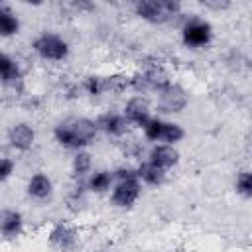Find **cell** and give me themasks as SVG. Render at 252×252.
I'll list each match as a JSON object with an SVG mask.
<instances>
[{"label": "cell", "mask_w": 252, "mask_h": 252, "mask_svg": "<svg viewBox=\"0 0 252 252\" xmlns=\"http://www.w3.org/2000/svg\"><path fill=\"white\" fill-rule=\"evenodd\" d=\"M96 138L98 130L94 118L89 116H69L53 126V140L57 142V146L71 152L89 150L96 142Z\"/></svg>", "instance_id": "obj_1"}, {"label": "cell", "mask_w": 252, "mask_h": 252, "mask_svg": "<svg viewBox=\"0 0 252 252\" xmlns=\"http://www.w3.org/2000/svg\"><path fill=\"white\" fill-rule=\"evenodd\" d=\"M132 12L146 24L165 26L181 18L183 4L177 0H138L132 4Z\"/></svg>", "instance_id": "obj_2"}, {"label": "cell", "mask_w": 252, "mask_h": 252, "mask_svg": "<svg viewBox=\"0 0 252 252\" xmlns=\"http://www.w3.org/2000/svg\"><path fill=\"white\" fill-rule=\"evenodd\" d=\"M179 39H181L183 47H187L191 51L207 49L215 41V28H213L211 20H207L199 14H191L187 18H183V22H181Z\"/></svg>", "instance_id": "obj_3"}, {"label": "cell", "mask_w": 252, "mask_h": 252, "mask_svg": "<svg viewBox=\"0 0 252 252\" xmlns=\"http://www.w3.org/2000/svg\"><path fill=\"white\" fill-rule=\"evenodd\" d=\"M30 47L45 63H63L71 55V43L67 41V37H63L53 30L39 32L30 41Z\"/></svg>", "instance_id": "obj_4"}, {"label": "cell", "mask_w": 252, "mask_h": 252, "mask_svg": "<svg viewBox=\"0 0 252 252\" xmlns=\"http://www.w3.org/2000/svg\"><path fill=\"white\" fill-rule=\"evenodd\" d=\"M189 104V93L183 85L171 81L167 83L163 89H159L156 93V110L159 112V116H173V114H181Z\"/></svg>", "instance_id": "obj_5"}, {"label": "cell", "mask_w": 252, "mask_h": 252, "mask_svg": "<svg viewBox=\"0 0 252 252\" xmlns=\"http://www.w3.org/2000/svg\"><path fill=\"white\" fill-rule=\"evenodd\" d=\"M47 244L55 252H77L81 246V230L71 220H57L47 230Z\"/></svg>", "instance_id": "obj_6"}, {"label": "cell", "mask_w": 252, "mask_h": 252, "mask_svg": "<svg viewBox=\"0 0 252 252\" xmlns=\"http://www.w3.org/2000/svg\"><path fill=\"white\" fill-rule=\"evenodd\" d=\"M142 191H144V185L138 181V177L114 179V185L108 191V201L114 209L128 211L140 201Z\"/></svg>", "instance_id": "obj_7"}, {"label": "cell", "mask_w": 252, "mask_h": 252, "mask_svg": "<svg viewBox=\"0 0 252 252\" xmlns=\"http://www.w3.org/2000/svg\"><path fill=\"white\" fill-rule=\"evenodd\" d=\"M120 112L130 128H142L154 116V104L146 94H132L124 100Z\"/></svg>", "instance_id": "obj_8"}, {"label": "cell", "mask_w": 252, "mask_h": 252, "mask_svg": "<svg viewBox=\"0 0 252 252\" xmlns=\"http://www.w3.org/2000/svg\"><path fill=\"white\" fill-rule=\"evenodd\" d=\"M37 142V132L33 128L32 122H26V120H20V122H14L8 132H6V144L10 150L18 152V154H26L30 152Z\"/></svg>", "instance_id": "obj_9"}, {"label": "cell", "mask_w": 252, "mask_h": 252, "mask_svg": "<svg viewBox=\"0 0 252 252\" xmlns=\"http://www.w3.org/2000/svg\"><path fill=\"white\" fill-rule=\"evenodd\" d=\"M94 124H96L98 134H104L110 140H122L130 132V124L126 122V118L122 116V112H116V110L100 112L94 118Z\"/></svg>", "instance_id": "obj_10"}, {"label": "cell", "mask_w": 252, "mask_h": 252, "mask_svg": "<svg viewBox=\"0 0 252 252\" xmlns=\"http://www.w3.org/2000/svg\"><path fill=\"white\" fill-rule=\"evenodd\" d=\"M146 161L152 163L154 167L169 173L171 169H175L181 161V152L177 150V146H169V144H152L150 150L146 152Z\"/></svg>", "instance_id": "obj_11"}, {"label": "cell", "mask_w": 252, "mask_h": 252, "mask_svg": "<svg viewBox=\"0 0 252 252\" xmlns=\"http://www.w3.org/2000/svg\"><path fill=\"white\" fill-rule=\"evenodd\" d=\"M55 193V183L51 179L49 173L45 171H33L28 181H26V195L28 199L35 201V203H45L53 197Z\"/></svg>", "instance_id": "obj_12"}, {"label": "cell", "mask_w": 252, "mask_h": 252, "mask_svg": "<svg viewBox=\"0 0 252 252\" xmlns=\"http://www.w3.org/2000/svg\"><path fill=\"white\" fill-rule=\"evenodd\" d=\"M26 232V217L18 209L0 211V238L16 240Z\"/></svg>", "instance_id": "obj_13"}, {"label": "cell", "mask_w": 252, "mask_h": 252, "mask_svg": "<svg viewBox=\"0 0 252 252\" xmlns=\"http://www.w3.org/2000/svg\"><path fill=\"white\" fill-rule=\"evenodd\" d=\"M24 79V71L10 53L0 51V85L6 89H16Z\"/></svg>", "instance_id": "obj_14"}, {"label": "cell", "mask_w": 252, "mask_h": 252, "mask_svg": "<svg viewBox=\"0 0 252 252\" xmlns=\"http://www.w3.org/2000/svg\"><path fill=\"white\" fill-rule=\"evenodd\" d=\"M114 185V173L108 167H100V169H93L91 175L85 179V187L89 193L94 195H104L110 191V187Z\"/></svg>", "instance_id": "obj_15"}, {"label": "cell", "mask_w": 252, "mask_h": 252, "mask_svg": "<svg viewBox=\"0 0 252 252\" xmlns=\"http://www.w3.org/2000/svg\"><path fill=\"white\" fill-rule=\"evenodd\" d=\"M134 167H136V177H138V181H140L144 187H161V185L167 181V173L161 171V169H158V167H154V165L148 163L146 159L140 161V163L134 165Z\"/></svg>", "instance_id": "obj_16"}, {"label": "cell", "mask_w": 252, "mask_h": 252, "mask_svg": "<svg viewBox=\"0 0 252 252\" xmlns=\"http://www.w3.org/2000/svg\"><path fill=\"white\" fill-rule=\"evenodd\" d=\"M93 171V154L89 150H79L71 158V177L73 181H85Z\"/></svg>", "instance_id": "obj_17"}, {"label": "cell", "mask_w": 252, "mask_h": 252, "mask_svg": "<svg viewBox=\"0 0 252 252\" xmlns=\"http://www.w3.org/2000/svg\"><path fill=\"white\" fill-rule=\"evenodd\" d=\"M81 93H85L89 98H100L104 94H108V79L104 75L98 73H91L83 79L81 83Z\"/></svg>", "instance_id": "obj_18"}, {"label": "cell", "mask_w": 252, "mask_h": 252, "mask_svg": "<svg viewBox=\"0 0 252 252\" xmlns=\"http://www.w3.org/2000/svg\"><path fill=\"white\" fill-rule=\"evenodd\" d=\"M20 30H22L20 16L10 6L4 4L2 14H0V37L2 39H12V37H16L20 33Z\"/></svg>", "instance_id": "obj_19"}, {"label": "cell", "mask_w": 252, "mask_h": 252, "mask_svg": "<svg viewBox=\"0 0 252 252\" xmlns=\"http://www.w3.org/2000/svg\"><path fill=\"white\" fill-rule=\"evenodd\" d=\"M187 136L185 128L181 122L177 120H169L163 118V126H161V138L159 144H169V146H177L179 142H183V138Z\"/></svg>", "instance_id": "obj_20"}, {"label": "cell", "mask_w": 252, "mask_h": 252, "mask_svg": "<svg viewBox=\"0 0 252 252\" xmlns=\"http://www.w3.org/2000/svg\"><path fill=\"white\" fill-rule=\"evenodd\" d=\"M232 189H234V193H236L240 199H244V201H248V199L252 197V173H250V169H240V171L234 175Z\"/></svg>", "instance_id": "obj_21"}, {"label": "cell", "mask_w": 252, "mask_h": 252, "mask_svg": "<svg viewBox=\"0 0 252 252\" xmlns=\"http://www.w3.org/2000/svg\"><path fill=\"white\" fill-rule=\"evenodd\" d=\"M16 173V159L10 156H0V183H6Z\"/></svg>", "instance_id": "obj_22"}, {"label": "cell", "mask_w": 252, "mask_h": 252, "mask_svg": "<svg viewBox=\"0 0 252 252\" xmlns=\"http://www.w3.org/2000/svg\"><path fill=\"white\" fill-rule=\"evenodd\" d=\"M228 6H230V2H219V0H207V2H203V8H211V10H224Z\"/></svg>", "instance_id": "obj_23"}, {"label": "cell", "mask_w": 252, "mask_h": 252, "mask_svg": "<svg viewBox=\"0 0 252 252\" xmlns=\"http://www.w3.org/2000/svg\"><path fill=\"white\" fill-rule=\"evenodd\" d=\"M2 8H4V4H2V2H0V14H2Z\"/></svg>", "instance_id": "obj_24"}]
</instances>
